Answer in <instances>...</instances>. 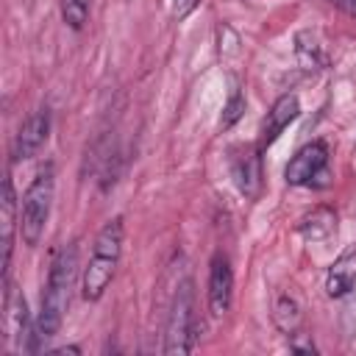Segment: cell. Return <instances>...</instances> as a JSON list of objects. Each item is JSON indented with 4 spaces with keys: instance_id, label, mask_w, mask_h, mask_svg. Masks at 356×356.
Listing matches in <instances>:
<instances>
[{
    "instance_id": "cell-17",
    "label": "cell",
    "mask_w": 356,
    "mask_h": 356,
    "mask_svg": "<svg viewBox=\"0 0 356 356\" xmlns=\"http://www.w3.org/2000/svg\"><path fill=\"white\" fill-rule=\"evenodd\" d=\"M197 3H200V0H170V14H172L175 19H184V17H189V14L197 8Z\"/></svg>"
},
{
    "instance_id": "cell-6",
    "label": "cell",
    "mask_w": 356,
    "mask_h": 356,
    "mask_svg": "<svg viewBox=\"0 0 356 356\" xmlns=\"http://www.w3.org/2000/svg\"><path fill=\"white\" fill-rule=\"evenodd\" d=\"M234 298V270L225 253H214L209 264V309L214 317H222L231 309Z\"/></svg>"
},
{
    "instance_id": "cell-12",
    "label": "cell",
    "mask_w": 356,
    "mask_h": 356,
    "mask_svg": "<svg viewBox=\"0 0 356 356\" xmlns=\"http://www.w3.org/2000/svg\"><path fill=\"white\" fill-rule=\"evenodd\" d=\"M334 228H337V217H334V211H331L328 206L312 209V211L298 222V231H300L309 242H320V239L331 236Z\"/></svg>"
},
{
    "instance_id": "cell-14",
    "label": "cell",
    "mask_w": 356,
    "mask_h": 356,
    "mask_svg": "<svg viewBox=\"0 0 356 356\" xmlns=\"http://www.w3.org/2000/svg\"><path fill=\"white\" fill-rule=\"evenodd\" d=\"M25 323H28V306H25V298L19 292H14L6 281V314H3V325L8 331V337L14 339H22L25 334Z\"/></svg>"
},
{
    "instance_id": "cell-3",
    "label": "cell",
    "mask_w": 356,
    "mask_h": 356,
    "mask_svg": "<svg viewBox=\"0 0 356 356\" xmlns=\"http://www.w3.org/2000/svg\"><path fill=\"white\" fill-rule=\"evenodd\" d=\"M53 189H56V172H53V164H44L28 184L19 206V234L25 245H39L50 217Z\"/></svg>"
},
{
    "instance_id": "cell-1",
    "label": "cell",
    "mask_w": 356,
    "mask_h": 356,
    "mask_svg": "<svg viewBox=\"0 0 356 356\" xmlns=\"http://www.w3.org/2000/svg\"><path fill=\"white\" fill-rule=\"evenodd\" d=\"M75 275H78V245L70 242L56 253V259L50 264L44 295H42V309H39V317L33 325L31 350H36L42 342H47L61 328V320H64L67 306H70V292H72Z\"/></svg>"
},
{
    "instance_id": "cell-16",
    "label": "cell",
    "mask_w": 356,
    "mask_h": 356,
    "mask_svg": "<svg viewBox=\"0 0 356 356\" xmlns=\"http://www.w3.org/2000/svg\"><path fill=\"white\" fill-rule=\"evenodd\" d=\"M242 111H245V97H242L239 92H234V95L228 97V103H225V111H222L220 125H222V128H231V125L242 117Z\"/></svg>"
},
{
    "instance_id": "cell-19",
    "label": "cell",
    "mask_w": 356,
    "mask_h": 356,
    "mask_svg": "<svg viewBox=\"0 0 356 356\" xmlns=\"http://www.w3.org/2000/svg\"><path fill=\"white\" fill-rule=\"evenodd\" d=\"M331 6H337V8H342L345 14H350V17H356V0H328Z\"/></svg>"
},
{
    "instance_id": "cell-9",
    "label": "cell",
    "mask_w": 356,
    "mask_h": 356,
    "mask_svg": "<svg viewBox=\"0 0 356 356\" xmlns=\"http://www.w3.org/2000/svg\"><path fill=\"white\" fill-rule=\"evenodd\" d=\"M259 147H245L231 159V175L245 197H256L261 189V159Z\"/></svg>"
},
{
    "instance_id": "cell-4",
    "label": "cell",
    "mask_w": 356,
    "mask_h": 356,
    "mask_svg": "<svg viewBox=\"0 0 356 356\" xmlns=\"http://www.w3.org/2000/svg\"><path fill=\"white\" fill-rule=\"evenodd\" d=\"M195 348V292H192V281L186 278L170 306V317H167V331H164V353L170 356H181L189 353Z\"/></svg>"
},
{
    "instance_id": "cell-13",
    "label": "cell",
    "mask_w": 356,
    "mask_h": 356,
    "mask_svg": "<svg viewBox=\"0 0 356 356\" xmlns=\"http://www.w3.org/2000/svg\"><path fill=\"white\" fill-rule=\"evenodd\" d=\"M273 320L275 325L284 331V334H295L300 320H303V306L298 300L295 292H281L275 298V306H273Z\"/></svg>"
},
{
    "instance_id": "cell-15",
    "label": "cell",
    "mask_w": 356,
    "mask_h": 356,
    "mask_svg": "<svg viewBox=\"0 0 356 356\" xmlns=\"http://www.w3.org/2000/svg\"><path fill=\"white\" fill-rule=\"evenodd\" d=\"M92 0H61V17L72 31H81L89 17Z\"/></svg>"
},
{
    "instance_id": "cell-2",
    "label": "cell",
    "mask_w": 356,
    "mask_h": 356,
    "mask_svg": "<svg viewBox=\"0 0 356 356\" xmlns=\"http://www.w3.org/2000/svg\"><path fill=\"white\" fill-rule=\"evenodd\" d=\"M122 234H125L122 217H114L95 236L89 261H86L83 275H81L83 300H100L106 286L111 284V278L117 273V264H120V256H122Z\"/></svg>"
},
{
    "instance_id": "cell-18",
    "label": "cell",
    "mask_w": 356,
    "mask_h": 356,
    "mask_svg": "<svg viewBox=\"0 0 356 356\" xmlns=\"http://www.w3.org/2000/svg\"><path fill=\"white\" fill-rule=\"evenodd\" d=\"M289 348L298 350V353H314V342H309V339H295V337H292Z\"/></svg>"
},
{
    "instance_id": "cell-8",
    "label": "cell",
    "mask_w": 356,
    "mask_h": 356,
    "mask_svg": "<svg viewBox=\"0 0 356 356\" xmlns=\"http://www.w3.org/2000/svg\"><path fill=\"white\" fill-rule=\"evenodd\" d=\"M298 114H300V103H298V95H281L275 103H273V108L267 111V117H264V122H261V134H259V150H264V147H270L281 134H284V128L292 122V120H298Z\"/></svg>"
},
{
    "instance_id": "cell-10",
    "label": "cell",
    "mask_w": 356,
    "mask_h": 356,
    "mask_svg": "<svg viewBox=\"0 0 356 356\" xmlns=\"http://www.w3.org/2000/svg\"><path fill=\"white\" fill-rule=\"evenodd\" d=\"M0 211H3V281H8V264H11V248H14V231L19 228V214H17V195H14V184L6 175L3 178V200H0Z\"/></svg>"
},
{
    "instance_id": "cell-7",
    "label": "cell",
    "mask_w": 356,
    "mask_h": 356,
    "mask_svg": "<svg viewBox=\"0 0 356 356\" xmlns=\"http://www.w3.org/2000/svg\"><path fill=\"white\" fill-rule=\"evenodd\" d=\"M47 134H50V114L44 108H39L19 125V131L11 142V161H25V159L36 156L39 147L47 142Z\"/></svg>"
},
{
    "instance_id": "cell-5",
    "label": "cell",
    "mask_w": 356,
    "mask_h": 356,
    "mask_svg": "<svg viewBox=\"0 0 356 356\" xmlns=\"http://www.w3.org/2000/svg\"><path fill=\"white\" fill-rule=\"evenodd\" d=\"M328 167V145L325 142H309L303 145L286 164L284 178L289 186H306L314 184Z\"/></svg>"
},
{
    "instance_id": "cell-11",
    "label": "cell",
    "mask_w": 356,
    "mask_h": 356,
    "mask_svg": "<svg viewBox=\"0 0 356 356\" xmlns=\"http://www.w3.org/2000/svg\"><path fill=\"white\" fill-rule=\"evenodd\" d=\"M356 284V248L345 250L328 270L325 278V292L331 298H342L345 292H350V286Z\"/></svg>"
}]
</instances>
